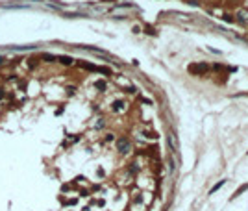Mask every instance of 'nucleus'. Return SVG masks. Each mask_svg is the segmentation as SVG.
I'll use <instances>...</instances> for the list:
<instances>
[{"label": "nucleus", "mask_w": 248, "mask_h": 211, "mask_svg": "<svg viewBox=\"0 0 248 211\" xmlns=\"http://www.w3.org/2000/svg\"><path fill=\"white\" fill-rule=\"evenodd\" d=\"M17 85H19V89H21V91H24V89H26V81H22V80L19 81Z\"/></svg>", "instance_id": "15"}, {"label": "nucleus", "mask_w": 248, "mask_h": 211, "mask_svg": "<svg viewBox=\"0 0 248 211\" xmlns=\"http://www.w3.org/2000/svg\"><path fill=\"white\" fill-rule=\"evenodd\" d=\"M41 59L45 61V63H56L57 61V56H54V54H41Z\"/></svg>", "instance_id": "5"}, {"label": "nucleus", "mask_w": 248, "mask_h": 211, "mask_svg": "<svg viewBox=\"0 0 248 211\" xmlns=\"http://www.w3.org/2000/svg\"><path fill=\"white\" fill-rule=\"evenodd\" d=\"M94 87H96L98 91H102V93H104L106 89H108V83H106L104 80H96V81H94Z\"/></svg>", "instance_id": "7"}, {"label": "nucleus", "mask_w": 248, "mask_h": 211, "mask_svg": "<svg viewBox=\"0 0 248 211\" xmlns=\"http://www.w3.org/2000/svg\"><path fill=\"white\" fill-rule=\"evenodd\" d=\"M4 98H6V89L0 85V100H4Z\"/></svg>", "instance_id": "14"}, {"label": "nucleus", "mask_w": 248, "mask_h": 211, "mask_svg": "<svg viewBox=\"0 0 248 211\" xmlns=\"http://www.w3.org/2000/svg\"><path fill=\"white\" fill-rule=\"evenodd\" d=\"M222 19H224V21H228V22H231V21H233V19H231V15H224Z\"/></svg>", "instance_id": "17"}, {"label": "nucleus", "mask_w": 248, "mask_h": 211, "mask_svg": "<svg viewBox=\"0 0 248 211\" xmlns=\"http://www.w3.org/2000/svg\"><path fill=\"white\" fill-rule=\"evenodd\" d=\"M207 70H209V67L204 65V63H193V65H189V72H191V74H206Z\"/></svg>", "instance_id": "1"}, {"label": "nucleus", "mask_w": 248, "mask_h": 211, "mask_svg": "<svg viewBox=\"0 0 248 211\" xmlns=\"http://www.w3.org/2000/svg\"><path fill=\"white\" fill-rule=\"evenodd\" d=\"M74 93H76V87H72V85H70V87H67V95H69V96H72Z\"/></svg>", "instance_id": "13"}, {"label": "nucleus", "mask_w": 248, "mask_h": 211, "mask_svg": "<svg viewBox=\"0 0 248 211\" xmlns=\"http://www.w3.org/2000/svg\"><path fill=\"white\" fill-rule=\"evenodd\" d=\"M4 61H6V57H4V56H0V67L4 65Z\"/></svg>", "instance_id": "18"}, {"label": "nucleus", "mask_w": 248, "mask_h": 211, "mask_svg": "<svg viewBox=\"0 0 248 211\" xmlns=\"http://www.w3.org/2000/svg\"><path fill=\"white\" fill-rule=\"evenodd\" d=\"M122 108H124V102H122V100H115V102H113V106H111L113 111H120Z\"/></svg>", "instance_id": "8"}, {"label": "nucleus", "mask_w": 248, "mask_h": 211, "mask_svg": "<svg viewBox=\"0 0 248 211\" xmlns=\"http://www.w3.org/2000/svg\"><path fill=\"white\" fill-rule=\"evenodd\" d=\"M78 67L85 69V70H93V72H98V67L93 63H85V61H78Z\"/></svg>", "instance_id": "4"}, {"label": "nucleus", "mask_w": 248, "mask_h": 211, "mask_svg": "<svg viewBox=\"0 0 248 211\" xmlns=\"http://www.w3.org/2000/svg\"><path fill=\"white\" fill-rule=\"evenodd\" d=\"M117 148H119L120 154H126V152L130 150V141L126 139V137H120L119 141H117Z\"/></svg>", "instance_id": "2"}, {"label": "nucleus", "mask_w": 248, "mask_h": 211, "mask_svg": "<svg viewBox=\"0 0 248 211\" xmlns=\"http://www.w3.org/2000/svg\"><path fill=\"white\" fill-rule=\"evenodd\" d=\"M168 146H170V152L176 154L178 152V141H176V135L174 134H168Z\"/></svg>", "instance_id": "3"}, {"label": "nucleus", "mask_w": 248, "mask_h": 211, "mask_svg": "<svg viewBox=\"0 0 248 211\" xmlns=\"http://www.w3.org/2000/svg\"><path fill=\"white\" fill-rule=\"evenodd\" d=\"M224 183H226V180H220V182L217 183V185H213V187H211V191H209V194H213V193H217V191L220 189V187H222L224 185Z\"/></svg>", "instance_id": "9"}, {"label": "nucleus", "mask_w": 248, "mask_h": 211, "mask_svg": "<svg viewBox=\"0 0 248 211\" xmlns=\"http://www.w3.org/2000/svg\"><path fill=\"white\" fill-rule=\"evenodd\" d=\"M57 61H59L61 65H65V67H69V65L74 63V59L70 56H57Z\"/></svg>", "instance_id": "6"}, {"label": "nucleus", "mask_w": 248, "mask_h": 211, "mask_svg": "<svg viewBox=\"0 0 248 211\" xmlns=\"http://www.w3.org/2000/svg\"><path fill=\"white\" fill-rule=\"evenodd\" d=\"M106 126V120L104 119H98V122H96V126H94V128H96V130H100V128H104Z\"/></svg>", "instance_id": "12"}, {"label": "nucleus", "mask_w": 248, "mask_h": 211, "mask_svg": "<svg viewBox=\"0 0 248 211\" xmlns=\"http://www.w3.org/2000/svg\"><path fill=\"white\" fill-rule=\"evenodd\" d=\"M248 189V183H246V185H243V187H239V189L237 191H235V194H233V198L235 196H239V194H243V193H245V191Z\"/></svg>", "instance_id": "10"}, {"label": "nucleus", "mask_w": 248, "mask_h": 211, "mask_svg": "<svg viewBox=\"0 0 248 211\" xmlns=\"http://www.w3.org/2000/svg\"><path fill=\"white\" fill-rule=\"evenodd\" d=\"M113 139H115V135H113V134H108V135H106V141H108V143H111Z\"/></svg>", "instance_id": "16"}, {"label": "nucleus", "mask_w": 248, "mask_h": 211, "mask_svg": "<svg viewBox=\"0 0 248 211\" xmlns=\"http://www.w3.org/2000/svg\"><path fill=\"white\" fill-rule=\"evenodd\" d=\"M37 63H39V61L35 59V57H31V59H28V67H30V69H35V67H37Z\"/></svg>", "instance_id": "11"}]
</instances>
